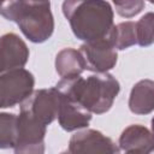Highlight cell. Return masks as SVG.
<instances>
[{"label": "cell", "instance_id": "6da1fadb", "mask_svg": "<svg viewBox=\"0 0 154 154\" xmlns=\"http://www.w3.org/2000/svg\"><path fill=\"white\" fill-rule=\"evenodd\" d=\"M54 87L95 114L108 112L120 90L119 82L108 72H95L87 78L81 76L61 78Z\"/></svg>", "mask_w": 154, "mask_h": 154}, {"label": "cell", "instance_id": "7a4b0ae2", "mask_svg": "<svg viewBox=\"0 0 154 154\" xmlns=\"http://www.w3.org/2000/svg\"><path fill=\"white\" fill-rule=\"evenodd\" d=\"M61 10L78 40L90 42L111 36L114 12L108 1L64 0Z\"/></svg>", "mask_w": 154, "mask_h": 154}, {"label": "cell", "instance_id": "3957f363", "mask_svg": "<svg viewBox=\"0 0 154 154\" xmlns=\"http://www.w3.org/2000/svg\"><path fill=\"white\" fill-rule=\"evenodd\" d=\"M0 12L34 43L46 42L53 35L54 18L49 0H1Z\"/></svg>", "mask_w": 154, "mask_h": 154}, {"label": "cell", "instance_id": "277c9868", "mask_svg": "<svg viewBox=\"0 0 154 154\" xmlns=\"http://www.w3.org/2000/svg\"><path fill=\"white\" fill-rule=\"evenodd\" d=\"M47 125L20 109L16 119V137L12 149L17 154L43 153Z\"/></svg>", "mask_w": 154, "mask_h": 154}, {"label": "cell", "instance_id": "5b68a950", "mask_svg": "<svg viewBox=\"0 0 154 154\" xmlns=\"http://www.w3.org/2000/svg\"><path fill=\"white\" fill-rule=\"evenodd\" d=\"M34 75L24 67L4 71L0 75V107L8 108L25 101L34 91Z\"/></svg>", "mask_w": 154, "mask_h": 154}, {"label": "cell", "instance_id": "8992f818", "mask_svg": "<svg viewBox=\"0 0 154 154\" xmlns=\"http://www.w3.org/2000/svg\"><path fill=\"white\" fill-rule=\"evenodd\" d=\"M78 51L82 55L84 69L91 72H108L118 60V49L113 45L111 36L84 42Z\"/></svg>", "mask_w": 154, "mask_h": 154}, {"label": "cell", "instance_id": "52a82bcc", "mask_svg": "<svg viewBox=\"0 0 154 154\" xmlns=\"http://www.w3.org/2000/svg\"><path fill=\"white\" fill-rule=\"evenodd\" d=\"M60 94L55 87L37 89L22 102L20 109L28 112L38 122L49 125L58 117Z\"/></svg>", "mask_w": 154, "mask_h": 154}, {"label": "cell", "instance_id": "ba28073f", "mask_svg": "<svg viewBox=\"0 0 154 154\" xmlns=\"http://www.w3.org/2000/svg\"><path fill=\"white\" fill-rule=\"evenodd\" d=\"M69 153H119L120 148L99 130L84 129L75 132L69 141Z\"/></svg>", "mask_w": 154, "mask_h": 154}, {"label": "cell", "instance_id": "9c48e42d", "mask_svg": "<svg viewBox=\"0 0 154 154\" xmlns=\"http://www.w3.org/2000/svg\"><path fill=\"white\" fill-rule=\"evenodd\" d=\"M0 52V72L24 67L30 54L26 43L14 32L1 36Z\"/></svg>", "mask_w": 154, "mask_h": 154}, {"label": "cell", "instance_id": "30bf717a", "mask_svg": "<svg viewBox=\"0 0 154 154\" xmlns=\"http://www.w3.org/2000/svg\"><path fill=\"white\" fill-rule=\"evenodd\" d=\"M60 94L59 101V111H58V123L61 129L65 131H76L79 129H84L89 125L91 120V112L84 108L77 101Z\"/></svg>", "mask_w": 154, "mask_h": 154}, {"label": "cell", "instance_id": "8fae6325", "mask_svg": "<svg viewBox=\"0 0 154 154\" xmlns=\"http://www.w3.org/2000/svg\"><path fill=\"white\" fill-rule=\"evenodd\" d=\"M118 146L125 153H152L154 152V135L144 125L131 124L120 134Z\"/></svg>", "mask_w": 154, "mask_h": 154}, {"label": "cell", "instance_id": "7c38bea8", "mask_svg": "<svg viewBox=\"0 0 154 154\" xmlns=\"http://www.w3.org/2000/svg\"><path fill=\"white\" fill-rule=\"evenodd\" d=\"M129 109L135 114H149L154 111V81L141 79L131 88Z\"/></svg>", "mask_w": 154, "mask_h": 154}, {"label": "cell", "instance_id": "4fadbf2b", "mask_svg": "<svg viewBox=\"0 0 154 154\" xmlns=\"http://www.w3.org/2000/svg\"><path fill=\"white\" fill-rule=\"evenodd\" d=\"M55 71L61 78H72L81 76L84 69V63L79 51L67 47L59 51L54 61Z\"/></svg>", "mask_w": 154, "mask_h": 154}, {"label": "cell", "instance_id": "5bb4252c", "mask_svg": "<svg viewBox=\"0 0 154 154\" xmlns=\"http://www.w3.org/2000/svg\"><path fill=\"white\" fill-rule=\"evenodd\" d=\"M111 40L116 46V48L119 51L137 45L136 23L131 20H126L114 25L111 32Z\"/></svg>", "mask_w": 154, "mask_h": 154}, {"label": "cell", "instance_id": "9a60e30c", "mask_svg": "<svg viewBox=\"0 0 154 154\" xmlns=\"http://www.w3.org/2000/svg\"><path fill=\"white\" fill-rule=\"evenodd\" d=\"M137 45L148 47L154 43V12H147L136 22Z\"/></svg>", "mask_w": 154, "mask_h": 154}, {"label": "cell", "instance_id": "2e32d148", "mask_svg": "<svg viewBox=\"0 0 154 154\" xmlns=\"http://www.w3.org/2000/svg\"><path fill=\"white\" fill-rule=\"evenodd\" d=\"M16 119L13 113L2 112L0 114V148H13L16 137Z\"/></svg>", "mask_w": 154, "mask_h": 154}, {"label": "cell", "instance_id": "e0dca14e", "mask_svg": "<svg viewBox=\"0 0 154 154\" xmlns=\"http://www.w3.org/2000/svg\"><path fill=\"white\" fill-rule=\"evenodd\" d=\"M117 13L123 18H132L144 8V0H112Z\"/></svg>", "mask_w": 154, "mask_h": 154}, {"label": "cell", "instance_id": "ac0fdd59", "mask_svg": "<svg viewBox=\"0 0 154 154\" xmlns=\"http://www.w3.org/2000/svg\"><path fill=\"white\" fill-rule=\"evenodd\" d=\"M152 132H153V135H154V117H153V119H152Z\"/></svg>", "mask_w": 154, "mask_h": 154}, {"label": "cell", "instance_id": "d6986e66", "mask_svg": "<svg viewBox=\"0 0 154 154\" xmlns=\"http://www.w3.org/2000/svg\"><path fill=\"white\" fill-rule=\"evenodd\" d=\"M149 2H152V4H154V0H148Z\"/></svg>", "mask_w": 154, "mask_h": 154}]
</instances>
